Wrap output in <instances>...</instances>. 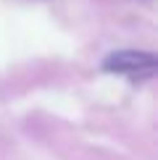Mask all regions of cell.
I'll return each mask as SVG.
<instances>
[{"label":"cell","instance_id":"obj_1","mask_svg":"<svg viewBox=\"0 0 158 160\" xmlns=\"http://www.w3.org/2000/svg\"><path fill=\"white\" fill-rule=\"evenodd\" d=\"M103 66L111 74H121L129 79H148L155 71V58L150 52H140V50H121L108 55Z\"/></svg>","mask_w":158,"mask_h":160}]
</instances>
